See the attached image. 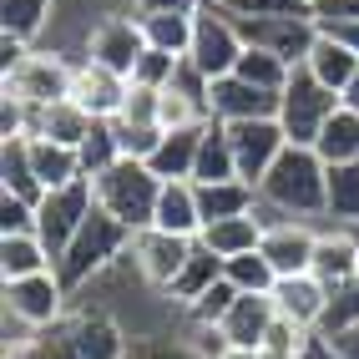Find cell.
Listing matches in <instances>:
<instances>
[{"label": "cell", "mask_w": 359, "mask_h": 359, "mask_svg": "<svg viewBox=\"0 0 359 359\" xmlns=\"http://www.w3.org/2000/svg\"><path fill=\"white\" fill-rule=\"evenodd\" d=\"M11 233H36V203L0 193V238H11Z\"/></svg>", "instance_id": "bcb514c9"}, {"label": "cell", "mask_w": 359, "mask_h": 359, "mask_svg": "<svg viewBox=\"0 0 359 359\" xmlns=\"http://www.w3.org/2000/svg\"><path fill=\"white\" fill-rule=\"evenodd\" d=\"M233 304H238V289H233L228 278H218V283H212V289H208L203 299H193V304H187L182 314H187V324H223Z\"/></svg>", "instance_id": "ab89813d"}, {"label": "cell", "mask_w": 359, "mask_h": 359, "mask_svg": "<svg viewBox=\"0 0 359 359\" xmlns=\"http://www.w3.org/2000/svg\"><path fill=\"white\" fill-rule=\"evenodd\" d=\"M51 269H56V258H51V248L41 243V233H11V238H0V273H6V283L51 273Z\"/></svg>", "instance_id": "cb8c5ba5"}, {"label": "cell", "mask_w": 359, "mask_h": 359, "mask_svg": "<svg viewBox=\"0 0 359 359\" xmlns=\"http://www.w3.org/2000/svg\"><path fill=\"white\" fill-rule=\"evenodd\" d=\"M339 91H329L309 66H294L289 86L278 91V127L294 147H314V137L324 132V122L339 111Z\"/></svg>", "instance_id": "8992f818"}, {"label": "cell", "mask_w": 359, "mask_h": 359, "mask_svg": "<svg viewBox=\"0 0 359 359\" xmlns=\"http://www.w3.org/2000/svg\"><path fill=\"white\" fill-rule=\"evenodd\" d=\"M97 212V187H91V177H76L71 187H56V193H46L36 203V233L41 243L51 248V258L66 253V243L81 233V223Z\"/></svg>", "instance_id": "ba28073f"}, {"label": "cell", "mask_w": 359, "mask_h": 359, "mask_svg": "<svg viewBox=\"0 0 359 359\" xmlns=\"http://www.w3.org/2000/svg\"><path fill=\"white\" fill-rule=\"evenodd\" d=\"M91 127H97V116H86L76 102L66 97V102H51V107H36V132L31 137H51V142H61V147H81V142L91 137Z\"/></svg>", "instance_id": "d4e9b609"}, {"label": "cell", "mask_w": 359, "mask_h": 359, "mask_svg": "<svg viewBox=\"0 0 359 359\" xmlns=\"http://www.w3.org/2000/svg\"><path fill=\"white\" fill-rule=\"evenodd\" d=\"M157 102H162V91H152V86H127V102H122V111H116V122L122 127H157Z\"/></svg>", "instance_id": "7bdbcfd3"}, {"label": "cell", "mask_w": 359, "mask_h": 359, "mask_svg": "<svg viewBox=\"0 0 359 359\" xmlns=\"http://www.w3.org/2000/svg\"><path fill=\"white\" fill-rule=\"evenodd\" d=\"M228 137H233L238 177L253 182V187L269 177V167L283 157V147H289V137H283L278 116H263V122H238V127H228Z\"/></svg>", "instance_id": "5bb4252c"}, {"label": "cell", "mask_w": 359, "mask_h": 359, "mask_svg": "<svg viewBox=\"0 0 359 359\" xmlns=\"http://www.w3.org/2000/svg\"><path fill=\"white\" fill-rule=\"evenodd\" d=\"M0 193L26 198V203L46 198V187L36 182V167H31V147H26V142H6V147H0Z\"/></svg>", "instance_id": "4dcf8cb0"}, {"label": "cell", "mask_w": 359, "mask_h": 359, "mask_svg": "<svg viewBox=\"0 0 359 359\" xmlns=\"http://www.w3.org/2000/svg\"><path fill=\"white\" fill-rule=\"evenodd\" d=\"M127 349H132V339L111 314H102V309H71L56 329L31 334L6 359H127Z\"/></svg>", "instance_id": "7a4b0ae2"}, {"label": "cell", "mask_w": 359, "mask_h": 359, "mask_svg": "<svg viewBox=\"0 0 359 359\" xmlns=\"http://www.w3.org/2000/svg\"><path fill=\"white\" fill-rule=\"evenodd\" d=\"M309 15H314L319 31H334V26H349V20H359V0H314V6H309Z\"/></svg>", "instance_id": "7dc6e473"}, {"label": "cell", "mask_w": 359, "mask_h": 359, "mask_svg": "<svg viewBox=\"0 0 359 359\" xmlns=\"http://www.w3.org/2000/svg\"><path fill=\"white\" fill-rule=\"evenodd\" d=\"M339 102H344L349 111H359V71H354V81H349V86L339 91Z\"/></svg>", "instance_id": "f907efd6"}, {"label": "cell", "mask_w": 359, "mask_h": 359, "mask_svg": "<svg viewBox=\"0 0 359 359\" xmlns=\"http://www.w3.org/2000/svg\"><path fill=\"white\" fill-rule=\"evenodd\" d=\"M314 152L329 162V167H344V162H359V111L339 107L324 122V132L314 137Z\"/></svg>", "instance_id": "f546056e"}, {"label": "cell", "mask_w": 359, "mask_h": 359, "mask_svg": "<svg viewBox=\"0 0 359 359\" xmlns=\"http://www.w3.org/2000/svg\"><path fill=\"white\" fill-rule=\"evenodd\" d=\"M203 127L208 122H198V127H182V132H162V147L152 152V172L162 177V182H193V167H198V147H203Z\"/></svg>", "instance_id": "44dd1931"}, {"label": "cell", "mask_w": 359, "mask_h": 359, "mask_svg": "<svg viewBox=\"0 0 359 359\" xmlns=\"http://www.w3.org/2000/svg\"><path fill=\"white\" fill-rule=\"evenodd\" d=\"M223 278L233 283L238 294H273V283H278L273 263L263 258L258 248H253V253H238V258H228V263H223Z\"/></svg>", "instance_id": "e575fe53"}, {"label": "cell", "mask_w": 359, "mask_h": 359, "mask_svg": "<svg viewBox=\"0 0 359 359\" xmlns=\"http://www.w3.org/2000/svg\"><path fill=\"white\" fill-rule=\"evenodd\" d=\"M329 223L359 228V162L329 167Z\"/></svg>", "instance_id": "836d02e7"}, {"label": "cell", "mask_w": 359, "mask_h": 359, "mask_svg": "<svg viewBox=\"0 0 359 359\" xmlns=\"http://www.w3.org/2000/svg\"><path fill=\"white\" fill-rule=\"evenodd\" d=\"M238 177V162H233V137L228 122H212L203 127V147H198V167H193V182H233Z\"/></svg>", "instance_id": "f1b7e54d"}, {"label": "cell", "mask_w": 359, "mask_h": 359, "mask_svg": "<svg viewBox=\"0 0 359 359\" xmlns=\"http://www.w3.org/2000/svg\"><path fill=\"white\" fill-rule=\"evenodd\" d=\"M329 339H344L349 329H359V278L329 289V309H324V324H319Z\"/></svg>", "instance_id": "8d00e7d4"}, {"label": "cell", "mask_w": 359, "mask_h": 359, "mask_svg": "<svg viewBox=\"0 0 359 359\" xmlns=\"http://www.w3.org/2000/svg\"><path fill=\"white\" fill-rule=\"evenodd\" d=\"M334 349H339V359H359V329H349L344 339H334Z\"/></svg>", "instance_id": "681fc988"}, {"label": "cell", "mask_w": 359, "mask_h": 359, "mask_svg": "<svg viewBox=\"0 0 359 359\" xmlns=\"http://www.w3.org/2000/svg\"><path fill=\"white\" fill-rule=\"evenodd\" d=\"M182 61H187V56H167V51H152V46H147L142 61L132 66V81H137V86H152V91H167V86L177 81Z\"/></svg>", "instance_id": "f35d334b"}, {"label": "cell", "mask_w": 359, "mask_h": 359, "mask_svg": "<svg viewBox=\"0 0 359 359\" xmlns=\"http://www.w3.org/2000/svg\"><path fill=\"white\" fill-rule=\"evenodd\" d=\"M304 66L314 71V76H319L329 91H344V86L354 81V71H359V56L349 51L339 36L319 31V41H314V51H309V61H304Z\"/></svg>", "instance_id": "83f0119b"}, {"label": "cell", "mask_w": 359, "mask_h": 359, "mask_svg": "<svg viewBox=\"0 0 359 359\" xmlns=\"http://www.w3.org/2000/svg\"><path fill=\"white\" fill-rule=\"evenodd\" d=\"M127 76H116L107 71L102 61H81L76 76H71V102H76L86 116H97V122H116V111L127 102Z\"/></svg>", "instance_id": "2e32d148"}, {"label": "cell", "mask_w": 359, "mask_h": 359, "mask_svg": "<svg viewBox=\"0 0 359 359\" xmlns=\"http://www.w3.org/2000/svg\"><path fill=\"white\" fill-rule=\"evenodd\" d=\"M263 218H329V162L314 147H283V157L258 182Z\"/></svg>", "instance_id": "6da1fadb"}, {"label": "cell", "mask_w": 359, "mask_h": 359, "mask_svg": "<svg viewBox=\"0 0 359 359\" xmlns=\"http://www.w3.org/2000/svg\"><path fill=\"white\" fill-rule=\"evenodd\" d=\"M218 278H223V258H218V253H208V248L198 243V248H193V258H187V269L177 273V283L167 289V299L187 309L193 299H203V294H208Z\"/></svg>", "instance_id": "1f68e13d"}, {"label": "cell", "mask_w": 359, "mask_h": 359, "mask_svg": "<svg viewBox=\"0 0 359 359\" xmlns=\"http://www.w3.org/2000/svg\"><path fill=\"white\" fill-rule=\"evenodd\" d=\"M71 314V289L61 283V273H36V278H15L6 283V319L20 324L26 334H46Z\"/></svg>", "instance_id": "52a82bcc"}, {"label": "cell", "mask_w": 359, "mask_h": 359, "mask_svg": "<svg viewBox=\"0 0 359 359\" xmlns=\"http://www.w3.org/2000/svg\"><path fill=\"white\" fill-rule=\"evenodd\" d=\"M304 339H309V329H299V324H289V319H273V329L263 334L258 354H263V359H299V354H304Z\"/></svg>", "instance_id": "b9f144b4"}, {"label": "cell", "mask_w": 359, "mask_h": 359, "mask_svg": "<svg viewBox=\"0 0 359 359\" xmlns=\"http://www.w3.org/2000/svg\"><path fill=\"white\" fill-rule=\"evenodd\" d=\"M218 6L243 26V20H273V15H309L299 0H218Z\"/></svg>", "instance_id": "60d3db41"}, {"label": "cell", "mask_w": 359, "mask_h": 359, "mask_svg": "<svg viewBox=\"0 0 359 359\" xmlns=\"http://www.w3.org/2000/svg\"><path fill=\"white\" fill-rule=\"evenodd\" d=\"M137 20H142V36H147L152 51L187 56V46H193V11H137Z\"/></svg>", "instance_id": "4316f807"}, {"label": "cell", "mask_w": 359, "mask_h": 359, "mask_svg": "<svg viewBox=\"0 0 359 359\" xmlns=\"http://www.w3.org/2000/svg\"><path fill=\"white\" fill-rule=\"evenodd\" d=\"M208 116L212 122H263V116H278V91H258L243 76H218L208 81Z\"/></svg>", "instance_id": "9a60e30c"}, {"label": "cell", "mask_w": 359, "mask_h": 359, "mask_svg": "<svg viewBox=\"0 0 359 359\" xmlns=\"http://www.w3.org/2000/svg\"><path fill=\"white\" fill-rule=\"evenodd\" d=\"M111 132H116L122 157H137V162H152V152L162 147V127H122V122H111Z\"/></svg>", "instance_id": "f6af8a7d"}, {"label": "cell", "mask_w": 359, "mask_h": 359, "mask_svg": "<svg viewBox=\"0 0 359 359\" xmlns=\"http://www.w3.org/2000/svg\"><path fill=\"white\" fill-rule=\"evenodd\" d=\"M193 248H198V238H177V233H162V228H137L132 248H127V263L137 269V278L147 283V289L167 294L177 283V273L187 269Z\"/></svg>", "instance_id": "30bf717a"}, {"label": "cell", "mask_w": 359, "mask_h": 359, "mask_svg": "<svg viewBox=\"0 0 359 359\" xmlns=\"http://www.w3.org/2000/svg\"><path fill=\"white\" fill-rule=\"evenodd\" d=\"M71 76H76V66L56 51H31L20 56L11 71H6V97L26 102V107H51V102H66L71 97Z\"/></svg>", "instance_id": "9c48e42d"}, {"label": "cell", "mask_w": 359, "mask_h": 359, "mask_svg": "<svg viewBox=\"0 0 359 359\" xmlns=\"http://www.w3.org/2000/svg\"><path fill=\"white\" fill-rule=\"evenodd\" d=\"M223 359H263V354H258V349H238V344H233V349H228Z\"/></svg>", "instance_id": "816d5d0a"}, {"label": "cell", "mask_w": 359, "mask_h": 359, "mask_svg": "<svg viewBox=\"0 0 359 359\" xmlns=\"http://www.w3.org/2000/svg\"><path fill=\"white\" fill-rule=\"evenodd\" d=\"M26 147H31L36 182L46 187V193H56V187H71L76 177H86V172H81V157H76V147H61V142H51V137H31Z\"/></svg>", "instance_id": "603a6c76"}, {"label": "cell", "mask_w": 359, "mask_h": 359, "mask_svg": "<svg viewBox=\"0 0 359 359\" xmlns=\"http://www.w3.org/2000/svg\"><path fill=\"white\" fill-rule=\"evenodd\" d=\"M314 273L319 283L339 289V283L359 278V228H344V223H329L319 228V243H314Z\"/></svg>", "instance_id": "ac0fdd59"}, {"label": "cell", "mask_w": 359, "mask_h": 359, "mask_svg": "<svg viewBox=\"0 0 359 359\" xmlns=\"http://www.w3.org/2000/svg\"><path fill=\"white\" fill-rule=\"evenodd\" d=\"M127 248H132V228L116 223L111 212H91V218L81 223V233L66 243V253L56 258V273L71 294L86 289V283H97L107 269H116V263H127Z\"/></svg>", "instance_id": "3957f363"}, {"label": "cell", "mask_w": 359, "mask_h": 359, "mask_svg": "<svg viewBox=\"0 0 359 359\" xmlns=\"http://www.w3.org/2000/svg\"><path fill=\"white\" fill-rule=\"evenodd\" d=\"M152 228L177 233V238H198L203 233V203H198V182H162V198L152 212Z\"/></svg>", "instance_id": "d6986e66"}, {"label": "cell", "mask_w": 359, "mask_h": 359, "mask_svg": "<svg viewBox=\"0 0 359 359\" xmlns=\"http://www.w3.org/2000/svg\"><path fill=\"white\" fill-rule=\"evenodd\" d=\"M329 36H339V41H344V46H349V51H354V56H359V20H349V26H334V31H329Z\"/></svg>", "instance_id": "c3c4849f"}, {"label": "cell", "mask_w": 359, "mask_h": 359, "mask_svg": "<svg viewBox=\"0 0 359 359\" xmlns=\"http://www.w3.org/2000/svg\"><path fill=\"white\" fill-rule=\"evenodd\" d=\"M198 243L228 263V258L253 253V248L263 243V218H258V212H243V218H218V223H208V228L198 233Z\"/></svg>", "instance_id": "7402d4cb"}, {"label": "cell", "mask_w": 359, "mask_h": 359, "mask_svg": "<svg viewBox=\"0 0 359 359\" xmlns=\"http://www.w3.org/2000/svg\"><path fill=\"white\" fill-rule=\"evenodd\" d=\"M198 203H203V228L218 218H243V212H258V187L233 177V182H198Z\"/></svg>", "instance_id": "484cf974"}, {"label": "cell", "mask_w": 359, "mask_h": 359, "mask_svg": "<svg viewBox=\"0 0 359 359\" xmlns=\"http://www.w3.org/2000/svg\"><path fill=\"white\" fill-rule=\"evenodd\" d=\"M243 51H248L243 26H238L218 0H198V6H193V46H187V66L203 71L208 81H218V76H233V66H238Z\"/></svg>", "instance_id": "5b68a950"}, {"label": "cell", "mask_w": 359, "mask_h": 359, "mask_svg": "<svg viewBox=\"0 0 359 359\" xmlns=\"http://www.w3.org/2000/svg\"><path fill=\"white\" fill-rule=\"evenodd\" d=\"M127 359H203L187 339H162V334H142V339H132Z\"/></svg>", "instance_id": "ee69618b"}, {"label": "cell", "mask_w": 359, "mask_h": 359, "mask_svg": "<svg viewBox=\"0 0 359 359\" xmlns=\"http://www.w3.org/2000/svg\"><path fill=\"white\" fill-rule=\"evenodd\" d=\"M233 76H243V81L258 86V91H283V86H289V76H294V66H283L278 56H269V51H258V46H248V51L238 56Z\"/></svg>", "instance_id": "d590c367"}, {"label": "cell", "mask_w": 359, "mask_h": 359, "mask_svg": "<svg viewBox=\"0 0 359 359\" xmlns=\"http://www.w3.org/2000/svg\"><path fill=\"white\" fill-rule=\"evenodd\" d=\"M273 299L269 294H238V304L228 309V319L218 324L223 334H228V344H238V349H258L263 344V334L273 329Z\"/></svg>", "instance_id": "ffe728a7"}, {"label": "cell", "mask_w": 359, "mask_h": 359, "mask_svg": "<svg viewBox=\"0 0 359 359\" xmlns=\"http://www.w3.org/2000/svg\"><path fill=\"white\" fill-rule=\"evenodd\" d=\"M76 157H81V172H86V177H102L111 162H122V147H116L111 122H97V127H91V137L76 147Z\"/></svg>", "instance_id": "74e56055"}, {"label": "cell", "mask_w": 359, "mask_h": 359, "mask_svg": "<svg viewBox=\"0 0 359 359\" xmlns=\"http://www.w3.org/2000/svg\"><path fill=\"white\" fill-rule=\"evenodd\" d=\"M269 299H273L278 319H289L299 329H319L324 309H329V283H319L314 273H294V278H278Z\"/></svg>", "instance_id": "e0dca14e"}, {"label": "cell", "mask_w": 359, "mask_h": 359, "mask_svg": "<svg viewBox=\"0 0 359 359\" xmlns=\"http://www.w3.org/2000/svg\"><path fill=\"white\" fill-rule=\"evenodd\" d=\"M51 11H56V0H0V31L36 46V36L51 26Z\"/></svg>", "instance_id": "d6a6232c"}, {"label": "cell", "mask_w": 359, "mask_h": 359, "mask_svg": "<svg viewBox=\"0 0 359 359\" xmlns=\"http://www.w3.org/2000/svg\"><path fill=\"white\" fill-rule=\"evenodd\" d=\"M299 6H304V11H309V6H314V0H299Z\"/></svg>", "instance_id": "f5cc1de1"}, {"label": "cell", "mask_w": 359, "mask_h": 359, "mask_svg": "<svg viewBox=\"0 0 359 359\" xmlns=\"http://www.w3.org/2000/svg\"><path fill=\"white\" fill-rule=\"evenodd\" d=\"M263 218V212H258ZM314 243H319V228L304 223V218H263V243L258 253L273 263L278 278H294L314 269Z\"/></svg>", "instance_id": "8fae6325"}, {"label": "cell", "mask_w": 359, "mask_h": 359, "mask_svg": "<svg viewBox=\"0 0 359 359\" xmlns=\"http://www.w3.org/2000/svg\"><path fill=\"white\" fill-rule=\"evenodd\" d=\"M243 41L258 46V51L278 56L283 66H304L309 51L319 41L314 15H273V20H243Z\"/></svg>", "instance_id": "4fadbf2b"}, {"label": "cell", "mask_w": 359, "mask_h": 359, "mask_svg": "<svg viewBox=\"0 0 359 359\" xmlns=\"http://www.w3.org/2000/svg\"><path fill=\"white\" fill-rule=\"evenodd\" d=\"M91 187H97V208L111 212L116 223H127L132 233L152 228V212H157V198H162V177L147 162L122 157V162H111L102 177H91Z\"/></svg>", "instance_id": "277c9868"}, {"label": "cell", "mask_w": 359, "mask_h": 359, "mask_svg": "<svg viewBox=\"0 0 359 359\" xmlns=\"http://www.w3.org/2000/svg\"><path fill=\"white\" fill-rule=\"evenodd\" d=\"M147 51V36H142V20L137 15H102L86 36V61H102L107 71L132 81V66Z\"/></svg>", "instance_id": "7c38bea8"}]
</instances>
